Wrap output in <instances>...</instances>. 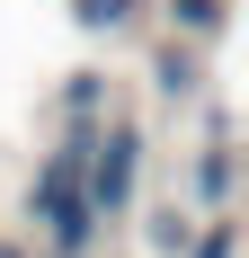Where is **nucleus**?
<instances>
[{"label": "nucleus", "instance_id": "nucleus-3", "mask_svg": "<svg viewBox=\"0 0 249 258\" xmlns=\"http://www.w3.org/2000/svg\"><path fill=\"white\" fill-rule=\"evenodd\" d=\"M196 196H205V205H231V143H223V134H214V152L196 160Z\"/></svg>", "mask_w": 249, "mask_h": 258}, {"label": "nucleus", "instance_id": "nucleus-6", "mask_svg": "<svg viewBox=\"0 0 249 258\" xmlns=\"http://www.w3.org/2000/svg\"><path fill=\"white\" fill-rule=\"evenodd\" d=\"M231 249H240V232H231V214H214V232H205V240H187L178 258H231Z\"/></svg>", "mask_w": 249, "mask_h": 258}, {"label": "nucleus", "instance_id": "nucleus-8", "mask_svg": "<svg viewBox=\"0 0 249 258\" xmlns=\"http://www.w3.org/2000/svg\"><path fill=\"white\" fill-rule=\"evenodd\" d=\"M160 89H169V98H178V89H196V72H187V53H160Z\"/></svg>", "mask_w": 249, "mask_h": 258}, {"label": "nucleus", "instance_id": "nucleus-9", "mask_svg": "<svg viewBox=\"0 0 249 258\" xmlns=\"http://www.w3.org/2000/svg\"><path fill=\"white\" fill-rule=\"evenodd\" d=\"M0 258H27V249H9V240H0Z\"/></svg>", "mask_w": 249, "mask_h": 258}, {"label": "nucleus", "instance_id": "nucleus-1", "mask_svg": "<svg viewBox=\"0 0 249 258\" xmlns=\"http://www.w3.org/2000/svg\"><path fill=\"white\" fill-rule=\"evenodd\" d=\"M80 160H89V134H72L63 152L36 169V223H45L53 258H89V240H98V214H89V196H80Z\"/></svg>", "mask_w": 249, "mask_h": 258}, {"label": "nucleus", "instance_id": "nucleus-4", "mask_svg": "<svg viewBox=\"0 0 249 258\" xmlns=\"http://www.w3.org/2000/svg\"><path fill=\"white\" fill-rule=\"evenodd\" d=\"M169 18L187 27V36H214V27H223V0H169Z\"/></svg>", "mask_w": 249, "mask_h": 258}, {"label": "nucleus", "instance_id": "nucleus-2", "mask_svg": "<svg viewBox=\"0 0 249 258\" xmlns=\"http://www.w3.org/2000/svg\"><path fill=\"white\" fill-rule=\"evenodd\" d=\"M134 178H143V134H134V125H116L107 143H89V160H80V196H89L98 223L134 205Z\"/></svg>", "mask_w": 249, "mask_h": 258}, {"label": "nucleus", "instance_id": "nucleus-5", "mask_svg": "<svg viewBox=\"0 0 249 258\" xmlns=\"http://www.w3.org/2000/svg\"><path fill=\"white\" fill-rule=\"evenodd\" d=\"M187 240H196V232H187V214H151V249H160V258H178V249H187Z\"/></svg>", "mask_w": 249, "mask_h": 258}, {"label": "nucleus", "instance_id": "nucleus-7", "mask_svg": "<svg viewBox=\"0 0 249 258\" xmlns=\"http://www.w3.org/2000/svg\"><path fill=\"white\" fill-rule=\"evenodd\" d=\"M134 18V0H80V27H125Z\"/></svg>", "mask_w": 249, "mask_h": 258}]
</instances>
